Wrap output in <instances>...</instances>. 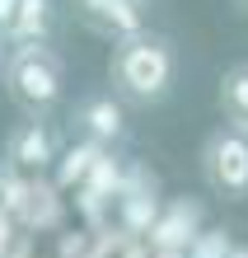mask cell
I'll use <instances>...</instances> for the list:
<instances>
[{
	"mask_svg": "<svg viewBox=\"0 0 248 258\" xmlns=\"http://www.w3.org/2000/svg\"><path fill=\"white\" fill-rule=\"evenodd\" d=\"M117 99L127 103H159L174 89V47L159 33H136L113 42V61H108Z\"/></svg>",
	"mask_w": 248,
	"mask_h": 258,
	"instance_id": "6da1fadb",
	"label": "cell"
},
{
	"mask_svg": "<svg viewBox=\"0 0 248 258\" xmlns=\"http://www.w3.org/2000/svg\"><path fill=\"white\" fill-rule=\"evenodd\" d=\"M0 85H5V94L19 103L28 117H42L66 94V61H61L47 42H10Z\"/></svg>",
	"mask_w": 248,
	"mask_h": 258,
	"instance_id": "7a4b0ae2",
	"label": "cell"
},
{
	"mask_svg": "<svg viewBox=\"0 0 248 258\" xmlns=\"http://www.w3.org/2000/svg\"><path fill=\"white\" fill-rule=\"evenodd\" d=\"M201 178L220 197H248V136L239 127H215L201 146Z\"/></svg>",
	"mask_w": 248,
	"mask_h": 258,
	"instance_id": "3957f363",
	"label": "cell"
},
{
	"mask_svg": "<svg viewBox=\"0 0 248 258\" xmlns=\"http://www.w3.org/2000/svg\"><path fill=\"white\" fill-rule=\"evenodd\" d=\"M122 174H127V160L117 150H103L99 164L89 169V178L75 188V216H80L85 230H103L113 221V207L122 197Z\"/></svg>",
	"mask_w": 248,
	"mask_h": 258,
	"instance_id": "277c9868",
	"label": "cell"
},
{
	"mask_svg": "<svg viewBox=\"0 0 248 258\" xmlns=\"http://www.w3.org/2000/svg\"><path fill=\"white\" fill-rule=\"evenodd\" d=\"M206 230V207L197 202V197H169V202L159 207V221L150 225L145 244L154 253H188V244Z\"/></svg>",
	"mask_w": 248,
	"mask_h": 258,
	"instance_id": "5b68a950",
	"label": "cell"
},
{
	"mask_svg": "<svg viewBox=\"0 0 248 258\" xmlns=\"http://www.w3.org/2000/svg\"><path fill=\"white\" fill-rule=\"evenodd\" d=\"M66 216H70V197L56 188V178L33 174L28 178V207H24L19 225L28 235H61L66 230Z\"/></svg>",
	"mask_w": 248,
	"mask_h": 258,
	"instance_id": "8992f818",
	"label": "cell"
},
{
	"mask_svg": "<svg viewBox=\"0 0 248 258\" xmlns=\"http://www.w3.org/2000/svg\"><path fill=\"white\" fill-rule=\"evenodd\" d=\"M75 14H80L94 33L113 38V42L145 33V5L141 0H75Z\"/></svg>",
	"mask_w": 248,
	"mask_h": 258,
	"instance_id": "52a82bcc",
	"label": "cell"
},
{
	"mask_svg": "<svg viewBox=\"0 0 248 258\" xmlns=\"http://www.w3.org/2000/svg\"><path fill=\"white\" fill-rule=\"evenodd\" d=\"M56 155H61L56 136L47 132V122H38V117H28L24 127H14L10 146H5V160L14 169H24V174H47L56 164Z\"/></svg>",
	"mask_w": 248,
	"mask_h": 258,
	"instance_id": "ba28073f",
	"label": "cell"
},
{
	"mask_svg": "<svg viewBox=\"0 0 248 258\" xmlns=\"http://www.w3.org/2000/svg\"><path fill=\"white\" fill-rule=\"evenodd\" d=\"M75 122L89 141L99 146H117L122 136H127V108H122L117 94H89L80 99V108H75Z\"/></svg>",
	"mask_w": 248,
	"mask_h": 258,
	"instance_id": "9c48e42d",
	"label": "cell"
},
{
	"mask_svg": "<svg viewBox=\"0 0 248 258\" xmlns=\"http://www.w3.org/2000/svg\"><path fill=\"white\" fill-rule=\"evenodd\" d=\"M103 150H113V146H99V141H89V136H80V141H70L66 150L56 155V164H52V178H56V188L61 192H75L89 178V169L99 164V155Z\"/></svg>",
	"mask_w": 248,
	"mask_h": 258,
	"instance_id": "30bf717a",
	"label": "cell"
},
{
	"mask_svg": "<svg viewBox=\"0 0 248 258\" xmlns=\"http://www.w3.org/2000/svg\"><path fill=\"white\" fill-rule=\"evenodd\" d=\"M52 24H56V5L52 0H19V14H14V28H10L5 47L10 42H47Z\"/></svg>",
	"mask_w": 248,
	"mask_h": 258,
	"instance_id": "8fae6325",
	"label": "cell"
},
{
	"mask_svg": "<svg viewBox=\"0 0 248 258\" xmlns=\"http://www.w3.org/2000/svg\"><path fill=\"white\" fill-rule=\"evenodd\" d=\"M159 207H164V197L159 192H136V197H117V225H122V230H127V235H150V225L154 221H159Z\"/></svg>",
	"mask_w": 248,
	"mask_h": 258,
	"instance_id": "7c38bea8",
	"label": "cell"
},
{
	"mask_svg": "<svg viewBox=\"0 0 248 258\" xmlns=\"http://www.w3.org/2000/svg\"><path fill=\"white\" fill-rule=\"evenodd\" d=\"M220 108L229 122H248V61L229 66L220 75Z\"/></svg>",
	"mask_w": 248,
	"mask_h": 258,
	"instance_id": "4fadbf2b",
	"label": "cell"
},
{
	"mask_svg": "<svg viewBox=\"0 0 248 258\" xmlns=\"http://www.w3.org/2000/svg\"><path fill=\"white\" fill-rule=\"evenodd\" d=\"M28 178L33 174H24V169H14L10 160H0V207H5L14 221H19L24 207H28Z\"/></svg>",
	"mask_w": 248,
	"mask_h": 258,
	"instance_id": "5bb4252c",
	"label": "cell"
},
{
	"mask_svg": "<svg viewBox=\"0 0 248 258\" xmlns=\"http://www.w3.org/2000/svg\"><path fill=\"white\" fill-rule=\"evenodd\" d=\"M239 239L225 230V225H206L192 244H188V258H229V249H234Z\"/></svg>",
	"mask_w": 248,
	"mask_h": 258,
	"instance_id": "9a60e30c",
	"label": "cell"
},
{
	"mask_svg": "<svg viewBox=\"0 0 248 258\" xmlns=\"http://www.w3.org/2000/svg\"><path fill=\"white\" fill-rule=\"evenodd\" d=\"M89 249H94V230H85V225H66V230L56 235L52 258H89Z\"/></svg>",
	"mask_w": 248,
	"mask_h": 258,
	"instance_id": "2e32d148",
	"label": "cell"
},
{
	"mask_svg": "<svg viewBox=\"0 0 248 258\" xmlns=\"http://www.w3.org/2000/svg\"><path fill=\"white\" fill-rule=\"evenodd\" d=\"M19 235H24V225L14 221V216H10L5 207H0V258H5V253L14 249V239H19Z\"/></svg>",
	"mask_w": 248,
	"mask_h": 258,
	"instance_id": "e0dca14e",
	"label": "cell"
},
{
	"mask_svg": "<svg viewBox=\"0 0 248 258\" xmlns=\"http://www.w3.org/2000/svg\"><path fill=\"white\" fill-rule=\"evenodd\" d=\"M14 14H19V0H0V42L10 38V28H14Z\"/></svg>",
	"mask_w": 248,
	"mask_h": 258,
	"instance_id": "ac0fdd59",
	"label": "cell"
},
{
	"mask_svg": "<svg viewBox=\"0 0 248 258\" xmlns=\"http://www.w3.org/2000/svg\"><path fill=\"white\" fill-rule=\"evenodd\" d=\"M117 258H154V249L145 244V239H141V235H131V239H127V244H122V253H117Z\"/></svg>",
	"mask_w": 248,
	"mask_h": 258,
	"instance_id": "d6986e66",
	"label": "cell"
},
{
	"mask_svg": "<svg viewBox=\"0 0 248 258\" xmlns=\"http://www.w3.org/2000/svg\"><path fill=\"white\" fill-rule=\"evenodd\" d=\"M33 244H38V235H28V230H24L19 239H14V249H10L5 258H33Z\"/></svg>",
	"mask_w": 248,
	"mask_h": 258,
	"instance_id": "ffe728a7",
	"label": "cell"
},
{
	"mask_svg": "<svg viewBox=\"0 0 248 258\" xmlns=\"http://www.w3.org/2000/svg\"><path fill=\"white\" fill-rule=\"evenodd\" d=\"M229 258H248V244H234V249H229Z\"/></svg>",
	"mask_w": 248,
	"mask_h": 258,
	"instance_id": "44dd1931",
	"label": "cell"
},
{
	"mask_svg": "<svg viewBox=\"0 0 248 258\" xmlns=\"http://www.w3.org/2000/svg\"><path fill=\"white\" fill-rule=\"evenodd\" d=\"M154 258H188V253H174V249H169V253H154Z\"/></svg>",
	"mask_w": 248,
	"mask_h": 258,
	"instance_id": "7402d4cb",
	"label": "cell"
},
{
	"mask_svg": "<svg viewBox=\"0 0 248 258\" xmlns=\"http://www.w3.org/2000/svg\"><path fill=\"white\" fill-rule=\"evenodd\" d=\"M0 75H5V42H0Z\"/></svg>",
	"mask_w": 248,
	"mask_h": 258,
	"instance_id": "603a6c76",
	"label": "cell"
},
{
	"mask_svg": "<svg viewBox=\"0 0 248 258\" xmlns=\"http://www.w3.org/2000/svg\"><path fill=\"white\" fill-rule=\"evenodd\" d=\"M234 5H239V10H248V0H234Z\"/></svg>",
	"mask_w": 248,
	"mask_h": 258,
	"instance_id": "cb8c5ba5",
	"label": "cell"
},
{
	"mask_svg": "<svg viewBox=\"0 0 248 258\" xmlns=\"http://www.w3.org/2000/svg\"><path fill=\"white\" fill-rule=\"evenodd\" d=\"M141 5H145V0H141Z\"/></svg>",
	"mask_w": 248,
	"mask_h": 258,
	"instance_id": "d4e9b609",
	"label": "cell"
}]
</instances>
